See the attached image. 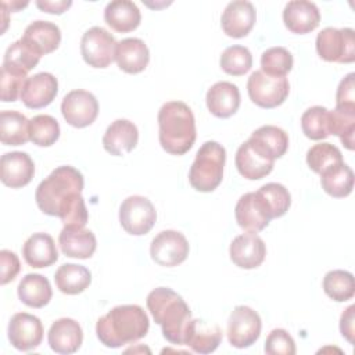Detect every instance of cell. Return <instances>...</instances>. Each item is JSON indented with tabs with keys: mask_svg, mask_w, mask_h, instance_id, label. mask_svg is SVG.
Returning a JSON list of instances; mask_svg holds the SVG:
<instances>
[{
	"mask_svg": "<svg viewBox=\"0 0 355 355\" xmlns=\"http://www.w3.org/2000/svg\"><path fill=\"white\" fill-rule=\"evenodd\" d=\"M36 6L49 14H62L64 11H67L71 6L72 1H65V0H58V1H51V0H37Z\"/></svg>",
	"mask_w": 355,
	"mask_h": 355,
	"instance_id": "49",
	"label": "cell"
},
{
	"mask_svg": "<svg viewBox=\"0 0 355 355\" xmlns=\"http://www.w3.org/2000/svg\"><path fill=\"white\" fill-rule=\"evenodd\" d=\"M49 345L50 348L62 355L76 352L83 341V331L80 324L71 318L57 319L49 330Z\"/></svg>",
	"mask_w": 355,
	"mask_h": 355,
	"instance_id": "20",
	"label": "cell"
},
{
	"mask_svg": "<svg viewBox=\"0 0 355 355\" xmlns=\"http://www.w3.org/2000/svg\"><path fill=\"white\" fill-rule=\"evenodd\" d=\"M61 112L67 123L73 128H86L92 125L98 115V101L87 90H72L61 103Z\"/></svg>",
	"mask_w": 355,
	"mask_h": 355,
	"instance_id": "13",
	"label": "cell"
},
{
	"mask_svg": "<svg viewBox=\"0 0 355 355\" xmlns=\"http://www.w3.org/2000/svg\"><path fill=\"white\" fill-rule=\"evenodd\" d=\"M259 194L266 200L270 207L273 218L283 216L291 204V196L288 190L280 183H266L258 189Z\"/></svg>",
	"mask_w": 355,
	"mask_h": 355,
	"instance_id": "43",
	"label": "cell"
},
{
	"mask_svg": "<svg viewBox=\"0 0 355 355\" xmlns=\"http://www.w3.org/2000/svg\"><path fill=\"white\" fill-rule=\"evenodd\" d=\"M157 220L153 202L143 196H130L119 207V222L123 230L133 236L148 233Z\"/></svg>",
	"mask_w": 355,
	"mask_h": 355,
	"instance_id": "8",
	"label": "cell"
},
{
	"mask_svg": "<svg viewBox=\"0 0 355 355\" xmlns=\"http://www.w3.org/2000/svg\"><path fill=\"white\" fill-rule=\"evenodd\" d=\"M320 183L329 196L336 198L347 197L354 189V172L347 164L341 162L320 173Z\"/></svg>",
	"mask_w": 355,
	"mask_h": 355,
	"instance_id": "34",
	"label": "cell"
},
{
	"mask_svg": "<svg viewBox=\"0 0 355 355\" xmlns=\"http://www.w3.org/2000/svg\"><path fill=\"white\" fill-rule=\"evenodd\" d=\"M137 140L136 125L128 119H116L107 128L103 136V146L111 155H123L136 147Z\"/></svg>",
	"mask_w": 355,
	"mask_h": 355,
	"instance_id": "23",
	"label": "cell"
},
{
	"mask_svg": "<svg viewBox=\"0 0 355 355\" xmlns=\"http://www.w3.org/2000/svg\"><path fill=\"white\" fill-rule=\"evenodd\" d=\"M0 265H1L0 283L4 286L15 279V276L21 269V265H19L18 257L10 250L0 251Z\"/></svg>",
	"mask_w": 355,
	"mask_h": 355,
	"instance_id": "46",
	"label": "cell"
},
{
	"mask_svg": "<svg viewBox=\"0 0 355 355\" xmlns=\"http://www.w3.org/2000/svg\"><path fill=\"white\" fill-rule=\"evenodd\" d=\"M61 251L71 258L86 259L90 258L97 247L96 236L92 230L83 227L64 226L58 236Z\"/></svg>",
	"mask_w": 355,
	"mask_h": 355,
	"instance_id": "25",
	"label": "cell"
},
{
	"mask_svg": "<svg viewBox=\"0 0 355 355\" xmlns=\"http://www.w3.org/2000/svg\"><path fill=\"white\" fill-rule=\"evenodd\" d=\"M25 262L32 268H47L58 259V251L53 237L47 233H33L22 247Z\"/></svg>",
	"mask_w": 355,
	"mask_h": 355,
	"instance_id": "26",
	"label": "cell"
},
{
	"mask_svg": "<svg viewBox=\"0 0 355 355\" xmlns=\"http://www.w3.org/2000/svg\"><path fill=\"white\" fill-rule=\"evenodd\" d=\"M18 298L31 308H43L51 300L50 282L39 273H28L18 284Z\"/></svg>",
	"mask_w": 355,
	"mask_h": 355,
	"instance_id": "31",
	"label": "cell"
},
{
	"mask_svg": "<svg viewBox=\"0 0 355 355\" xmlns=\"http://www.w3.org/2000/svg\"><path fill=\"white\" fill-rule=\"evenodd\" d=\"M161 147L173 155L186 154L196 141V121L190 107L182 101H168L158 112Z\"/></svg>",
	"mask_w": 355,
	"mask_h": 355,
	"instance_id": "4",
	"label": "cell"
},
{
	"mask_svg": "<svg viewBox=\"0 0 355 355\" xmlns=\"http://www.w3.org/2000/svg\"><path fill=\"white\" fill-rule=\"evenodd\" d=\"M316 51L324 61L351 64L355 61V32L351 28H324L316 36Z\"/></svg>",
	"mask_w": 355,
	"mask_h": 355,
	"instance_id": "6",
	"label": "cell"
},
{
	"mask_svg": "<svg viewBox=\"0 0 355 355\" xmlns=\"http://www.w3.org/2000/svg\"><path fill=\"white\" fill-rule=\"evenodd\" d=\"M329 133L338 136L348 150H354L355 105H336L329 111Z\"/></svg>",
	"mask_w": 355,
	"mask_h": 355,
	"instance_id": "35",
	"label": "cell"
},
{
	"mask_svg": "<svg viewBox=\"0 0 355 355\" xmlns=\"http://www.w3.org/2000/svg\"><path fill=\"white\" fill-rule=\"evenodd\" d=\"M35 175V164L32 158L22 151L6 153L0 159L1 182L11 187L19 189L26 186Z\"/></svg>",
	"mask_w": 355,
	"mask_h": 355,
	"instance_id": "17",
	"label": "cell"
},
{
	"mask_svg": "<svg viewBox=\"0 0 355 355\" xmlns=\"http://www.w3.org/2000/svg\"><path fill=\"white\" fill-rule=\"evenodd\" d=\"M252 148H255L265 158L275 161L286 154L288 148L287 133L277 126L265 125L252 132L247 140Z\"/></svg>",
	"mask_w": 355,
	"mask_h": 355,
	"instance_id": "21",
	"label": "cell"
},
{
	"mask_svg": "<svg viewBox=\"0 0 355 355\" xmlns=\"http://www.w3.org/2000/svg\"><path fill=\"white\" fill-rule=\"evenodd\" d=\"M247 90L251 101L261 108H275L284 103L290 85L286 76H270L262 71L250 75Z\"/></svg>",
	"mask_w": 355,
	"mask_h": 355,
	"instance_id": "7",
	"label": "cell"
},
{
	"mask_svg": "<svg viewBox=\"0 0 355 355\" xmlns=\"http://www.w3.org/2000/svg\"><path fill=\"white\" fill-rule=\"evenodd\" d=\"M22 39L28 42L40 55L53 53L61 42L60 28L49 21H35L29 24Z\"/></svg>",
	"mask_w": 355,
	"mask_h": 355,
	"instance_id": "30",
	"label": "cell"
},
{
	"mask_svg": "<svg viewBox=\"0 0 355 355\" xmlns=\"http://www.w3.org/2000/svg\"><path fill=\"white\" fill-rule=\"evenodd\" d=\"M354 320H355V305H349L343 312L341 319H340V331H341L343 337L348 340L349 344H354V337H355Z\"/></svg>",
	"mask_w": 355,
	"mask_h": 355,
	"instance_id": "48",
	"label": "cell"
},
{
	"mask_svg": "<svg viewBox=\"0 0 355 355\" xmlns=\"http://www.w3.org/2000/svg\"><path fill=\"white\" fill-rule=\"evenodd\" d=\"M60 137V125L51 115H36L29 121V140L40 147L53 146Z\"/></svg>",
	"mask_w": 355,
	"mask_h": 355,
	"instance_id": "38",
	"label": "cell"
},
{
	"mask_svg": "<svg viewBox=\"0 0 355 355\" xmlns=\"http://www.w3.org/2000/svg\"><path fill=\"white\" fill-rule=\"evenodd\" d=\"M220 68L233 76H241L247 73L252 67V55L244 46H230L225 49L219 60Z\"/></svg>",
	"mask_w": 355,
	"mask_h": 355,
	"instance_id": "41",
	"label": "cell"
},
{
	"mask_svg": "<svg viewBox=\"0 0 355 355\" xmlns=\"http://www.w3.org/2000/svg\"><path fill=\"white\" fill-rule=\"evenodd\" d=\"M8 340L19 351H31L43 340V324L35 315L26 312L15 313L8 323Z\"/></svg>",
	"mask_w": 355,
	"mask_h": 355,
	"instance_id": "14",
	"label": "cell"
},
{
	"mask_svg": "<svg viewBox=\"0 0 355 355\" xmlns=\"http://www.w3.org/2000/svg\"><path fill=\"white\" fill-rule=\"evenodd\" d=\"M104 19L111 29L126 33L135 31L141 21L139 7L129 0H115L107 4L104 10Z\"/></svg>",
	"mask_w": 355,
	"mask_h": 355,
	"instance_id": "29",
	"label": "cell"
},
{
	"mask_svg": "<svg viewBox=\"0 0 355 355\" xmlns=\"http://www.w3.org/2000/svg\"><path fill=\"white\" fill-rule=\"evenodd\" d=\"M304 135L312 140L326 139L329 133V110L322 105L308 108L301 116Z\"/></svg>",
	"mask_w": 355,
	"mask_h": 355,
	"instance_id": "40",
	"label": "cell"
},
{
	"mask_svg": "<svg viewBox=\"0 0 355 355\" xmlns=\"http://www.w3.org/2000/svg\"><path fill=\"white\" fill-rule=\"evenodd\" d=\"M115 37L101 26L87 29L80 40L82 57L93 68H107L115 60Z\"/></svg>",
	"mask_w": 355,
	"mask_h": 355,
	"instance_id": "9",
	"label": "cell"
},
{
	"mask_svg": "<svg viewBox=\"0 0 355 355\" xmlns=\"http://www.w3.org/2000/svg\"><path fill=\"white\" fill-rule=\"evenodd\" d=\"M0 140L4 146H21L29 140V121L18 111H1Z\"/></svg>",
	"mask_w": 355,
	"mask_h": 355,
	"instance_id": "33",
	"label": "cell"
},
{
	"mask_svg": "<svg viewBox=\"0 0 355 355\" xmlns=\"http://www.w3.org/2000/svg\"><path fill=\"white\" fill-rule=\"evenodd\" d=\"M57 92V78L49 72H40L25 80L19 97L28 108L39 110L47 107L55 98Z\"/></svg>",
	"mask_w": 355,
	"mask_h": 355,
	"instance_id": "16",
	"label": "cell"
},
{
	"mask_svg": "<svg viewBox=\"0 0 355 355\" xmlns=\"http://www.w3.org/2000/svg\"><path fill=\"white\" fill-rule=\"evenodd\" d=\"M323 290L333 301L344 302L351 300L355 294L352 273L341 269L327 272L323 277Z\"/></svg>",
	"mask_w": 355,
	"mask_h": 355,
	"instance_id": "37",
	"label": "cell"
},
{
	"mask_svg": "<svg viewBox=\"0 0 355 355\" xmlns=\"http://www.w3.org/2000/svg\"><path fill=\"white\" fill-rule=\"evenodd\" d=\"M232 262L241 269L258 268L266 257V245L257 234L247 232L233 239L229 248Z\"/></svg>",
	"mask_w": 355,
	"mask_h": 355,
	"instance_id": "15",
	"label": "cell"
},
{
	"mask_svg": "<svg viewBox=\"0 0 355 355\" xmlns=\"http://www.w3.org/2000/svg\"><path fill=\"white\" fill-rule=\"evenodd\" d=\"M283 22L290 32L305 35L319 26L320 12L316 4L312 1H288L283 10Z\"/></svg>",
	"mask_w": 355,
	"mask_h": 355,
	"instance_id": "19",
	"label": "cell"
},
{
	"mask_svg": "<svg viewBox=\"0 0 355 355\" xmlns=\"http://www.w3.org/2000/svg\"><path fill=\"white\" fill-rule=\"evenodd\" d=\"M226 150L216 141H205L197 151L189 172L193 189L201 193L214 191L222 182Z\"/></svg>",
	"mask_w": 355,
	"mask_h": 355,
	"instance_id": "5",
	"label": "cell"
},
{
	"mask_svg": "<svg viewBox=\"0 0 355 355\" xmlns=\"http://www.w3.org/2000/svg\"><path fill=\"white\" fill-rule=\"evenodd\" d=\"M40 57L42 55L21 37L7 49L1 67L21 73H28L37 65Z\"/></svg>",
	"mask_w": 355,
	"mask_h": 355,
	"instance_id": "36",
	"label": "cell"
},
{
	"mask_svg": "<svg viewBox=\"0 0 355 355\" xmlns=\"http://www.w3.org/2000/svg\"><path fill=\"white\" fill-rule=\"evenodd\" d=\"M222 341V330L215 323H207L201 319H191L184 345L197 354L214 352Z\"/></svg>",
	"mask_w": 355,
	"mask_h": 355,
	"instance_id": "27",
	"label": "cell"
},
{
	"mask_svg": "<svg viewBox=\"0 0 355 355\" xmlns=\"http://www.w3.org/2000/svg\"><path fill=\"white\" fill-rule=\"evenodd\" d=\"M257 19V11L250 1L237 0L226 6L220 25L223 32L230 37H244L254 28Z\"/></svg>",
	"mask_w": 355,
	"mask_h": 355,
	"instance_id": "18",
	"label": "cell"
},
{
	"mask_svg": "<svg viewBox=\"0 0 355 355\" xmlns=\"http://www.w3.org/2000/svg\"><path fill=\"white\" fill-rule=\"evenodd\" d=\"M265 352L268 355H294L295 343L284 329L272 330L265 341Z\"/></svg>",
	"mask_w": 355,
	"mask_h": 355,
	"instance_id": "45",
	"label": "cell"
},
{
	"mask_svg": "<svg viewBox=\"0 0 355 355\" xmlns=\"http://www.w3.org/2000/svg\"><path fill=\"white\" fill-rule=\"evenodd\" d=\"M262 322L257 311L250 306H236L227 320V340L232 347L248 348L261 334Z\"/></svg>",
	"mask_w": 355,
	"mask_h": 355,
	"instance_id": "10",
	"label": "cell"
},
{
	"mask_svg": "<svg viewBox=\"0 0 355 355\" xmlns=\"http://www.w3.org/2000/svg\"><path fill=\"white\" fill-rule=\"evenodd\" d=\"M234 215L237 225L251 233L263 230L273 219L270 207L259 191H251L241 196L236 204Z\"/></svg>",
	"mask_w": 355,
	"mask_h": 355,
	"instance_id": "11",
	"label": "cell"
},
{
	"mask_svg": "<svg viewBox=\"0 0 355 355\" xmlns=\"http://www.w3.org/2000/svg\"><path fill=\"white\" fill-rule=\"evenodd\" d=\"M148 327L150 320L141 306L119 305L97 320L96 333L105 347L119 348L143 338Z\"/></svg>",
	"mask_w": 355,
	"mask_h": 355,
	"instance_id": "2",
	"label": "cell"
},
{
	"mask_svg": "<svg viewBox=\"0 0 355 355\" xmlns=\"http://www.w3.org/2000/svg\"><path fill=\"white\" fill-rule=\"evenodd\" d=\"M57 288L68 295H76L85 291L92 283V273L87 268L76 263L61 265L54 275Z\"/></svg>",
	"mask_w": 355,
	"mask_h": 355,
	"instance_id": "32",
	"label": "cell"
},
{
	"mask_svg": "<svg viewBox=\"0 0 355 355\" xmlns=\"http://www.w3.org/2000/svg\"><path fill=\"white\" fill-rule=\"evenodd\" d=\"M26 73L17 72L14 69H8L1 67L0 71V89H1V101H15L18 96H21L24 83L26 80Z\"/></svg>",
	"mask_w": 355,
	"mask_h": 355,
	"instance_id": "44",
	"label": "cell"
},
{
	"mask_svg": "<svg viewBox=\"0 0 355 355\" xmlns=\"http://www.w3.org/2000/svg\"><path fill=\"white\" fill-rule=\"evenodd\" d=\"M83 176L73 166L55 168L36 189L35 200L39 209L50 216H58L64 226L85 227L89 219L82 197Z\"/></svg>",
	"mask_w": 355,
	"mask_h": 355,
	"instance_id": "1",
	"label": "cell"
},
{
	"mask_svg": "<svg viewBox=\"0 0 355 355\" xmlns=\"http://www.w3.org/2000/svg\"><path fill=\"white\" fill-rule=\"evenodd\" d=\"M293 55L284 47H270L261 55V71L270 76H286L293 68Z\"/></svg>",
	"mask_w": 355,
	"mask_h": 355,
	"instance_id": "42",
	"label": "cell"
},
{
	"mask_svg": "<svg viewBox=\"0 0 355 355\" xmlns=\"http://www.w3.org/2000/svg\"><path fill=\"white\" fill-rule=\"evenodd\" d=\"M236 168L239 173L248 180H258L269 175L275 166V161H270L261 155L248 141H244L236 153Z\"/></svg>",
	"mask_w": 355,
	"mask_h": 355,
	"instance_id": "28",
	"label": "cell"
},
{
	"mask_svg": "<svg viewBox=\"0 0 355 355\" xmlns=\"http://www.w3.org/2000/svg\"><path fill=\"white\" fill-rule=\"evenodd\" d=\"M115 61L126 73H139L146 69L150 61L147 44L137 37H126L116 43Z\"/></svg>",
	"mask_w": 355,
	"mask_h": 355,
	"instance_id": "22",
	"label": "cell"
},
{
	"mask_svg": "<svg viewBox=\"0 0 355 355\" xmlns=\"http://www.w3.org/2000/svg\"><path fill=\"white\" fill-rule=\"evenodd\" d=\"M150 254L161 266H178L189 255V241L180 232L162 230L153 239Z\"/></svg>",
	"mask_w": 355,
	"mask_h": 355,
	"instance_id": "12",
	"label": "cell"
},
{
	"mask_svg": "<svg viewBox=\"0 0 355 355\" xmlns=\"http://www.w3.org/2000/svg\"><path fill=\"white\" fill-rule=\"evenodd\" d=\"M355 73H348L338 85L336 105H355Z\"/></svg>",
	"mask_w": 355,
	"mask_h": 355,
	"instance_id": "47",
	"label": "cell"
},
{
	"mask_svg": "<svg viewBox=\"0 0 355 355\" xmlns=\"http://www.w3.org/2000/svg\"><path fill=\"white\" fill-rule=\"evenodd\" d=\"M341 151L331 143H319L312 146L306 153V164L315 173H323L326 169L341 164Z\"/></svg>",
	"mask_w": 355,
	"mask_h": 355,
	"instance_id": "39",
	"label": "cell"
},
{
	"mask_svg": "<svg viewBox=\"0 0 355 355\" xmlns=\"http://www.w3.org/2000/svg\"><path fill=\"white\" fill-rule=\"evenodd\" d=\"M207 107L218 118H229L240 107L239 87L230 82H216L207 92Z\"/></svg>",
	"mask_w": 355,
	"mask_h": 355,
	"instance_id": "24",
	"label": "cell"
},
{
	"mask_svg": "<svg viewBox=\"0 0 355 355\" xmlns=\"http://www.w3.org/2000/svg\"><path fill=\"white\" fill-rule=\"evenodd\" d=\"M147 308L161 326L162 336L171 344L184 345L191 322V311L184 300L168 287H158L147 295Z\"/></svg>",
	"mask_w": 355,
	"mask_h": 355,
	"instance_id": "3",
	"label": "cell"
}]
</instances>
